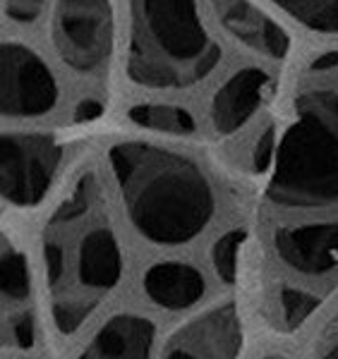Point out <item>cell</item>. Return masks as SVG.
Masks as SVG:
<instances>
[{
  "instance_id": "5b68a950",
  "label": "cell",
  "mask_w": 338,
  "mask_h": 359,
  "mask_svg": "<svg viewBox=\"0 0 338 359\" xmlns=\"http://www.w3.org/2000/svg\"><path fill=\"white\" fill-rule=\"evenodd\" d=\"M51 36L63 62L82 74L106 67L113 48V10L108 0H58Z\"/></svg>"
},
{
  "instance_id": "30bf717a",
  "label": "cell",
  "mask_w": 338,
  "mask_h": 359,
  "mask_svg": "<svg viewBox=\"0 0 338 359\" xmlns=\"http://www.w3.org/2000/svg\"><path fill=\"white\" fill-rule=\"evenodd\" d=\"M219 25L235 41L257 50L266 57H285L290 50V36L269 15L254 8L249 0H212Z\"/></svg>"
},
{
  "instance_id": "7a4b0ae2",
  "label": "cell",
  "mask_w": 338,
  "mask_h": 359,
  "mask_svg": "<svg viewBox=\"0 0 338 359\" xmlns=\"http://www.w3.org/2000/svg\"><path fill=\"white\" fill-rule=\"evenodd\" d=\"M51 314L63 335L74 333L118 287L122 254L96 172L77 177L44 228Z\"/></svg>"
},
{
  "instance_id": "8fae6325",
  "label": "cell",
  "mask_w": 338,
  "mask_h": 359,
  "mask_svg": "<svg viewBox=\"0 0 338 359\" xmlns=\"http://www.w3.org/2000/svg\"><path fill=\"white\" fill-rule=\"evenodd\" d=\"M269 86V74L259 67H245L228 82L221 84L212 101V125L219 135H233L247 123L259 108L264 91Z\"/></svg>"
},
{
  "instance_id": "6da1fadb",
  "label": "cell",
  "mask_w": 338,
  "mask_h": 359,
  "mask_svg": "<svg viewBox=\"0 0 338 359\" xmlns=\"http://www.w3.org/2000/svg\"><path fill=\"white\" fill-rule=\"evenodd\" d=\"M271 228L338 257V89L312 86L276 149L266 184Z\"/></svg>"
},
{
  "instance_id": "5bb4252c",
  "label": "cell",
  "mask_w": 338,
  "mask_h": 359,
  "mask_svg": "<svg viewBox=\"0 0 338 359\" xmlns=\"http://www.w3.org/2000/svg\"><path fill=\"white\" fill-rule=\"evenodd\" d=\"M127 118L144 130L163 132V135L188 137L197 132L195 115L180 106H171V103H142V106L130 108Z\"/></svg>"
},
{
  "instance_id": "9c48e42d",
  "label": "cell",
  "mask_w": 338,
  "mask_h": 359,
  "mask_svg": "<svg viewBox=\"0 0 338 359\" xmlns=\"http://www.w3.org/2000/svg\"><path fill=\"white\" fill-rule=\"evenodd\" d=\"M0 287H3V343L17 350H32L37 343V323L29 309L32 278L20 247L3 237L0 252Z\"/></svg>"
},
{
  "instance_id": "e0dca14e",
  "label": "cell",
  "mask_w": 338,
  "mask_h": 359,
  "mask_svg": "<svg viewBox=\"0 0 338 359\" xmlns=\"http://www.w3.org/2000/svg\"><path fill=\"white\" fill-rule=\"evenodd\" d=\"M273 158H276V142H273V127L269 125L259 132L257 142H254L252 151H249V168L254 172H264L269 170Z\"/></svg>"
},
{
  "instance_id": "2e32d148",
  "label": "cell",
  "mask_w": 338,
  "mask_h": 359,
  "mask_svg": "<svg viewBox=\"0 0 338 359\" xmlns=\"http://www.w3.org/2000/svg\"><path fill=\"white\" fill-rule=\"evenodd\" d=\"M245 242V230L235 228L230 233L221 235L219 242L214 245L212 259H214V269H216L219 278L223 283H233L238 276V257H240V247Z\"/></svg>"
},
{
  "instance_id": "277c9868",
  "label": "cell",
  "mask_w": 338,
  "mask_h": 359,
  "mask_svg": "<svg viewBox=\"0 0 338 359\" xmlns=\"http://www.w3.org/2000/svg\"><path fill=\"white\" fill-rule=\"evenodd\" d=\"M221 62L197 0H127L125 74L144 89H188Z\"/></svg>"
},
{
  "instance_id": "9a60e30c",
  "label": "cell",
  "mask_w": 338,
  "mask_h": 359,
  "mask_svg": "<svg viewBox=\"0 0 338 359\" xmlns=\"http://www.w3.org/2000/svg\"><path fill=\"white\" fill-rule=\"evenodd\" d=\"M281 13L310 32L338 34V0H271Z\"/></svg>"
},
{
  "instance_id": "52a82bcc",
  "label": "cell",
  "mask_w": 338,
  "mask_h": 359,
  "mask_svg": "<svg viewBox=\"0 0 338 359\" xmlns=\"http://www.w3.org/2000/svg\"><path fill=\"white\" fill-rule=\"evenodd\" d=\"M58 84L39 53L25 43H3V113L8 118H39L53 111Z\"/></svg>"
},
{
  "instance_id": "d6986e66",
  "label": "cell",
  "mask_w": 338,
  "mask_h": 359,
  "mask_svg": "<svg viewBox=\"0 0 338 359\" xmlns=\"http://www.w3.org/2000/svg\"><path fill=\"white\" fill-rule=\"evenodd\" d=\"M314 359H338V311L326 323L324 331L319 333L317 347H314Z\"/></svg>"
},
{
  "instance_id": "4fadbf2b",
  "label": "cell",
  "mask_w": 338,
  "mask_h": 359,
  "mask_svg": "<svg viewBox=\"0 0 338 359\" xmlns=\"http://www.w3.org/2000/svg\"><path fill=\"white\" fill-rule=\"evenodd\" d=\"M144 292L163 309H188L204 294V276L192 264L163 262L144 273Z\"/></svg>"
},
{
  "instance_id": "ac0fdd59",
  "label": "cell",
  "mask_w": 338,
  "mask_h": 359,
  "mask_svg": "<svg viewBox=\"0 0 338 359\" xmlns=\"http://www.w3.org/2000/svg\"><path fill=\"white\" fill-rule=\"evenodd\" d=\"M46 8V0H5V13L17 25L37 22Z\"/></svg>"
},
{
  "instance_id": "3957f363",
  "label": "cell",
  "mask_w": 338,
  "mask_h": 359,
  "mask_svg": "<svg viewBox=\"0 0 338 359\" xmlns=\"http://www.w3.org/2000/svg\"><path fill=\"white\" fill-rule=\"evenodd\" d=\"M127 221L147 242L178 247L197 240L216 213V196L197 161L149 142L108 149Z\"/></svg>"
},
{
  "instance_id": "ffe728a7",
  "label": "cell",
  "mask_w": 338,
  "mask_h": 359,
  "mask_svg": "<svg viewBox=\"0 0 338 359\" xmlns=\"http://www.w3.org/2000/svg\"><path fill=\"white\" fill-rule=\"evenodd\" d=\"M101 115V103L94 101V98H86V101H82L77 108H74V120L77 123H89V120H94Z\"/></svg>"
},
{
  "instance_id": "ba28073f",
  "label": "cell",
  "mask_w": 338,
  "mask_h": 359,
  "mask_svg": "<svg viewBox=\"0 0 338 359\" xmlns=\"http://www.w3.org/2000/svg\"><path fill=\"white\" fill-rule=\"evenodd\" d=\"M240 347L242 323L235 302H221L180 326L163 359H238Z\"/></svg>"
},
{
  "instance_id": "8992f818",
  "label": "cell",
  "mask_w": 338,
  "mask_h": 359,
  "mask_svg": "<svg viewBox=\"0 0 338 359\" xmlns=\"http://www.w3.org/2000/svg\"><path fill=\"white\" fill-rule=\"evenodd\" d=\"M3 151V196L13 206H37L53 184L63 147L48 132H8Z\"/></svg>"
},
{
  "instance_id": "7c38bea8",
  "label": "cell",
  "mask_w": 338,
  "mask_h": 359,
  "mask_svg": "<svg viewBox=\"0 0 338 359\" xmlns=\"http://www.w3.org/2000/svg\"><path fill=\"white\" fill-rule=\"evenodd\" d=\"M154 323L139 314L108 318L77 359H151Z\"/></svg>"
},
{
  "instance_id": "44dd1931",
  "label": "cell",
  "mask_w": 338,
  "mask_h": 359,
  "mask_svg": "<svg viewBox=\"0 0 338 359\" xmlns=\"http://www.w3.org/2000/svg\"><path fill=\"white\" fill-rule=\"evenodd\" d=\"M261 359H288L285 355H266V357H261Z\"/></svg>"
}]
</instances>
